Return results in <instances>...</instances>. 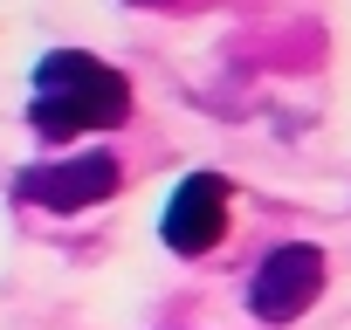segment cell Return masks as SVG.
<instances>
[{
    "mask_svg": "<svg viewBox=\"0 0 351 330\" xmlns=\"http://www.w3.org/2000/svg\"><path fill=\"white\" fill-rule=\"evenodd\" d=\"M131 117V83L97 62V55H76V49H56L42 55L35 69V103H28V124L49 138V144H69L83 131H110Z\"/></svg>",
    "mask_w": 351,
    "mask_h": 330,
    "instance_id": "1",
    "label": "cell"
},
{
    "mask_svg": "<svg viewBox=\"0 0 351 330\" xmlns=\"http://www.w3.org/2000/svg\"><path fill=\"white\" fill-rule=\"evenodd\" d=\"M317 289H324V255L303 248V241H289V248H276V255L255 268V282H248V309H255L262 323H296V316L310 309Z\"/></svg>",
    "mask_w": 351,
    "mask_h": 330,
    "instance_id": "2",
    "label": "cell"
},
{
    "mask_svg": "<svg viewBox=\"0 0 351 330\" xmlns=\"http://www.w3.org/2000/svg\"><path fill=\"white\" fill-rule=\"evenodd\" d=\"M228 200H234V186H228L221 173H193L180 193H172L165 220H158L165 248H172V255H207V248H221V241H228Z\"/></svg>",
    "mask_w": 351,
    "mask_h": 330,
    "instance_id": "3",
    "label": "cell"
},
{
    "mask_svg": "<svg viewBox=\"0 0 351 330\" xmlns=\"http://www.w3.org/2000/svg\"><path fill=\"white\" fill-rule=\"evenodd\" d=\"M117 193V158L110 151H76V158H56V165H35L21 179V200L49 207V214H83L97 200Z\"/></svg>",
    "mask_w": 351,
    "mask_h": 330,
    "instance_id": "4",
    "label": "cell"
}]
</instances>
